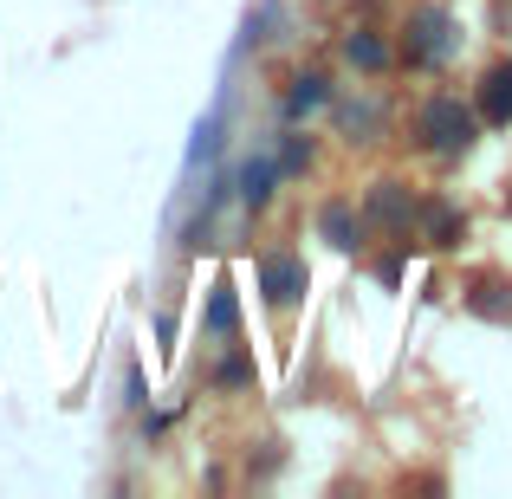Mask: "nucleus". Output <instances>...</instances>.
<instances>
[{
	"label": "nucleus",
	"instance_id": "obj_5",
	"mask_svg": "<svg viewBox=\"0 0 512 499\" xmlns=\"http://www.w3.org/2000/svg\"><path fill=\"white\" fill-rule=\"evenodd\" d=\"M415 221H422V240H428V247H441V253L467 240V214L454 208V201H441V195H428L422 208H415Z\"/></svg>",
	"mask_w": 512,
	"mask_h": 499
},
{
	"label": "nucleus",
	"instance_id": "obj_1",
	"mask_svg": "<svg viewBox=\"0 0 512 499\" xmlns=\"http://www.w3.org/2000/svg\"><path fill=\"white\" fill-rule=\"evenodd\" d=\"M415 137H422L428 156H441V163H461V156L480 143V111H474V104H461L454 91H435V98L415 111Z\"/></svg>",
	"mask_w": 512,
	"mask_h": 499
},
{
	"label": "nucleus",
	"instance_id": "obj_2",
	"mask_svg": "<svg viewBox=\"0 0 512 499\" xmlns=\"http://www.w3.org/2000/svg\"><path fill=\"white\" fill-rule=\"evenodd\" d=\"M461 52V20H454L441 0H422L402 20V65L409 72H441V65Z\"/></svg>",
	"mask_w": 512,
	"mask_h": 499
},
{
	"label": "nucleus",
	"instance_id": "obj_13",
	"mask_svg": "<svg viewBox=\"0 0 512 499\" xmlns=\"http://www.w3.org/2000/svg\"><path fill=\"white\" fill-rule=\"evenodd\" d=\"M338 124H344V137H350V143H370V130H383V104H370V98H344V104H338Z\"/></svg>",
	"mask_w": 512,
	"mask_h": 499
},
{
	"label": "nucleus",
	"instance_id": "obj_3",
	"mask_svg": "<svg viewBox=\"0 0 512 499\" xmlns=\"http://www.w3.org/2000/svg\"><path fill=\"white\" fill-rule=\"evenodd\" d=\"M305 286H312L305 253H292V247L260 253V292H266V305H273V312H292V305L305 299Z\"/></svg>",
	"mask_w": 512,
	"mask_h": 499
},
{
	"label": "nucleus",
	"instance_id": "obj_6",
	"mask_svg": "<svg viewBox=\"0 0 512 499\" xmlns=\"http://www.w3.org/2000/svg\"><path fill=\"white\" fill-rule=\"evenodd\" d=\"M474 111H480V124H493V130H512V59L487 65V78H480V98H474Z\"/></svg>",
	"mask_w": 512,
	"mask_h": 499
},
{
	"label": "nucleus",
	"instance_id": "obj_15",
	"mask_svg": "<svg viewBox=\"0 0 512 499\" xmlns=\"http://www.w3.org/2000/svg\"><path fill=\"white\" fill-rule=\"evenodd\" d=\"M273 163H279V175H299V169H312V143H305V137H286V150H279Z\"/></svg>",
	"mask_w": 512,
	"mask_h": 499
},
{
	"label": "nucleus",
	"instance_id": "obj_10",
	"mask_svg": "<svg viewBox=\"0 0 512 499\" xmlns=\"http://www.w3.org/2000/svg\"><path fill=\"white\" fill-rule=\"evenodd\" d=\"M325 104H331V78L325 72H299L292 91H286V104H279V117H286V124H305V117L325 111Z\"/></svg>",
	"mask_w": 512,
	"mask_h": 499
},
{
	"label": "nucleus",
	"instance_id": "obj_8",
	"mask_svg": "<svg viewBox=\"0 0 512 499\" xmlns=\"http://www.w3.org/2000/svg\"><path fill=\"white\" fill-rule=\"evenodd\" d=\"M273 182H279V163H273V156H247L227 188L240 195V208H266V201H273Z\"/></svg>",
	"mask_w": 512,
	"mask_h": 499
},
{
	"label": "nucleus",
	"instance_id": "obj_9",
	"mask_svg": "<svg viewBox=\"0 0 512 499\" xmlns=\"http://www.w3.org/2000/svg\"><path fill=\"white\" fill-rule=\"evenodd\" d=\"M467 312L487 318V325H512V279H500V273L474 279V286H467Z\"/></svg>",
	"mask_w": 512,
	"mask_h": 499
},
{
	"label": "nucleus",
	"instance_id": "obj_16",
	"mask_svg": "<svg viewBox=\"0 0 512 499\" xmlns=\"http://www.w3.org/2000/svg\"><path fill=\"white\" fill-rule=\"evenodd\" d=\"M214 383H221V389H247L253 383V363L247 357H227L221 370H214Z\"/></svg>",
	"mask_w": 512,
	"mask_h": 499
},
{
	"label": "nucleus",
	"instance_id": "obj_14",
	"mask_svg": "<svg viewBox=\"0 0 512 499\" xmlns=\"http://www.w3.org/2000/svg\"><path fill=\"white\" fill-rule=\"evenodd\" d=\"M221 124H227V111L214 104V111H208V117L195 124V143H188V163H208V156L221 150Z\"/></svg>",
	"mask_w": 512,
	"mask_h": 499
},
{
	"label": "nucleus",
	"instance_id": "obj_4",
	"mask_svg": "<svg viewBox=\"0 0 512 499\" xmlns=\"http://www.w3.org/2000/svg\"><path fill=\"white\" fill-rule=\"evenodd\" d=\"M415 208H422V201H415L409 195V188H402V182H376L370 188V195H363V227H383V234H409V227H415Z\"/></svg>",
	"mask_w": 512,
	"mask_h": 499
},
{
	"label": "nucleus",
	"instance_id": "obj_12",
	"mask_svg": "<svg viewBox=\"0 0 512 499\" xmlns=\"http://www.w3.org/2000/svg\"><path fill=\"white\" fill-rule=\"evenodd\" d=\"M201 331H208V337H234L240 331V299H234V286H227V279H214L208 312H201Z\"/></svg>",
	"mask_w": 512,
	"mask_h": 499
},
{
	"label": "nucleus",
	"instance_id": "obj_11",
	"mask_svg": "<svg viewBox=\"0 0 512 499\" xmlns=\"http://www.w3.org/2000/svg\"><path fill=\"white\" fill-rule=\"evenodd\" d=\"M318 234H325V247H363V214H357V201H325V214H318Z\"/></svg>",
	"mask_w": 512,
	"mask_h": 499
},
{
	"label": "nucleus",
	"instance_id": "obj_7",
	"mask_svg": "<svg viewBox=\"0 0 512 499\" xmlns=\"http://www.w3.org/2000/svg\"><path fill=\"white\" fill-rule=\"evenodd\" d=\"M338 52H344L350 72H363V78L389 72V46H383V33H376V26H350V33L338 39Z\"/></svg>",
	"mask_w": 512,
	"mask_h": 499
}]
</instances>
